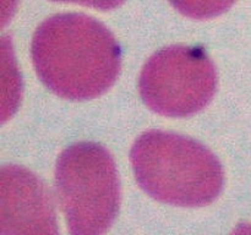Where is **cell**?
I'll return each mask as SVG.
<instances>
[{"label": "cell", "instance_id": "obj_1", "mask_svg": "<svg viewBox=\"0 0 251 235\" xmlns=\"http://www.w3.org/2000/svg\"><path fill=\"white\" fill-rule=\"evenodd\" d=\"M31 55L42 82L71 100L97 98L117 81L122 51L112 32L83 14H58L36 29Z\"/></svg>", "mask_w": 251, "mask_h": 235}, {"label": "cell", "instance_id": "obj_2", "mask_svg": "<svg viewBox=\"0 0 251 235\" xmlns=\"http://www.w3.org/2000/svg\"><path fill=\"white\" fill-rule=\"evenodd\" d=\"M130 162L140 188L159 202L202 207L222 192V164L189 137L161 130L145 132L131 147Z\"/></svg>", "mask_w": 251, "mask_h": 235}, {"label": "cell", "instance_id": "obj_3", "mask_svg": "<svg viewBox=\"0 0 251 235\" xmlns=\"http://www.w3.org/2000/svg\"><path fill=\"white\" fill-rule=\"evenodd\" d=\"M55 190L71 234H103L117 218V165L112 154L96 142H78L61 152L55 166Z\"/></svg>", "mask_w": 251, "mask_h": 235}, {"label": "cell", "instance_id": "obj_4", "mask_svg": "<svg viewBox=\"0 0 251 235\" xmlns=\"http://www.w3.org/2000/svg\"><path fill=\"white\" fill-rule=\"evenodd\" d=\"M217 87L212 60L202 48L171 46L154 53L139 80L140 95L157 114L186 118L208 105Z\"/></svg>", "mask_w": 251, "mask_h": 235}, {"label": "cell", "instance_id": "obj_5", "mask_svg": "<svg viewBox=\"0 0 251 235\" xmlns=\"http://www.w3.org/2000/svg\"><path fill=\"white\" fill-rule=\"evenodd\" d=\"M1 234H56L50 192L27 169H1Z\"/></svg>", "mask_w": 251, "mask_h": 235}, {"label": "cell", "instance_id": "obj_6", "mask_svg": "<svg viewBox=\"0 0 251 235\" xmlns=\"http://www.w3.org/2000/svg\"><path fill=\"white\" fill-rule=\"evenodd\" d=\"M174 9L184 16L208 20L225 14L237 0H169Z\"/></svg>", "mask_w": 251, "mask_h": 235}, {"label": "cell", "instance_id": "obj_7", "mask_svg": "<svg viewBox=\"0 0 251 235\" xmlns=\"http://www.w3.org/2000/svg\"><path fill=\"white\" fill-rule=\"evenodd\" d=\"M60 2H74V4L83 5V6L93 7L98 10H113L124 4L126 0H51Z\"/></svg>", "mask_w": 251, "mask_h": 235}]
</instances>
